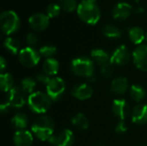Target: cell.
<instances>
[{
	"mask_svg": "<svg viewBox=\"0 0 147 146\" xmlns=\"http://www.w3.org/2000/svg\"><path fill=\"white\" fill-rule=\"evenodd\" d=\"M28 24L34 31H43L49 25V17L44 13H36L32 15L28 19Z\"/></svg>",
	"mask_w": 147,
	"mask_h": 146,
	"instance_id": "8fae6325",
	"label": "cell"
},
{
	"mask_svg": "<svg viewBox=\"0 0 147 146\" xmlns=\"http://www.w3.org/2000/svg\"><path fill=\"white\" fill-rule=\"evenodd\" d=\"M56 52H57V48L52 45H45L39 49V53L40 54V56L47 59L52 58L53 55L56 54Z\"/></svg>",
	"mask_w": 147,
	"mask_h": 146,
	"instance_id": "f546056e",
	"label": "cell"
},
{
	"mask_svg": "<svg viewBox=\"0 0 147 146\" xmlns=\"http://www.w3.org/2000/svg\"><path fill=\"white\" fill-rule=\"evenodd\" d=\"M59 4L65 12H73L78 6L77 0H59Z\"/></svg>",
	"mask_w": 147,
	"mask_h": 146,
	"instance_id": "f1b7e54d",
	"label": "cell"
},
{
	"mask_svg": "<svg viewBox=\"0 0 147 146\" xmlns=\"http://www.w3.org/2000/svg\"><path fill=\"white\" fill-rule=\"evenodd\" d=\"M71 67L75 75L87 77L90 82H94L96 80L94 74V63L91 59L86 57L77 58L72 60Z\"/></svg>",
	"mask_w": 147,
	"mask_h": 146,
	"instance_id": "3957f363",
	"label": "cell"
},
{
	"mask_svg": "<svg viewBox=\"0 0 147 146\" xmlns=\"http://www.w3.org/2000/svg\"><path fill=\"white\" fill-rule=\"evenodd\" d=\"M65 91V83L60 77H53L47 85V94L52 101H58Z\"/></svg>",
	"mask_w": 147,
	"mask_h": 146,
	"instance_id": "52a82bcc",
	"label": "cell"
},
{
	"mask_svg": "<svg viewBox=\"0 0 147 146\" xmlns=\"http://www.w3.org/2000/svg\"><path fill=\"white\" fill-rule=\"evenodd\" d=\"M38 41H39V38H38L36 34H34V33H28L27 34L26 42L28 45V46L33 47L34 46H35L38 43Z\"/></svg>",
	"mask_w": 147,
	"mask_h": 146,
	"instance_id": "d6a6232c",
	"label": "cell"
},
{
	"mask_svg": "<svg viewBox=\"0 0 147 146\" xmlns=\"http://www.w3.org/2000/svg\"><path fill=\"white\" fill-rule=\"evenodd\" d=\"M146 40H147V34H146Z\"/></svg>",
	"mask_w": 147,
	"mask_h": 146,
	"instance_id": "60d3db41",
	"label": "cell"
},
{
	"mask_svg": "<svg viewBox=\"0 0 147 146\" xmlns=\"http://www.w3.org/2000/svg\"><path fill=\"white\" fill-rule=\"evenodd\" d=\"M77 13L78 17L86 24L95 25L101 18V10L96 2L83 0L78 3Z\"/></svg>",
	"mask_w": 147,
	"mask_h": 146,
	"instance_id": "6da1fadb",
	"label": "cell"
},
{
	"mask_svg": "<svg viewBox=\"0 0 147 146\" xmlns=\"http://www.w3.org/2000/svg\"><path fill=\"white\" fill-rule=\"evenodd\" d=\"M96 146H104V145H97Z\"/></svg>",
	"mask_w": 147,
	"mask_h": 146,
	"instance_id": "ab89813d",
	"label": "cell"
},
{
	"mask_svg": "<svg viewBox=\"0 0 147 146\" xmlns=\"http://www.w3.org/2000/svg\"><path fill=\"white\" fill-rule=\"evenodd\" d=\"M91 59L92 61L96 63L99 65H103L110 62V57L107 52L102 49H94L91 51Z\"/></svg>",
	"mask_w": 147,
	"mask_h": 146,
	"instance_id": "d6986e66",
	"label": "cell"
},
{
	"mask_svg": "<svg viewBox=\"0 0 147 146\" xmlns=\"http://www.w3.org/2000/svg\"><path fill=\"white\" fill-rule=\"evenodd\" d=\"M130 95L133 100H134L137 102H140L144 100L146 96V90L142 86L138 84H134L131 86Z\"/></svg>",
	"mask_w": 147,
	"mask_h": 146,
	"instance_id": "4316f807",
	"label": "cell"
},
{
	"mask_svg": "<svg viewBox=\"0 0 147 146\" xmlns=\"http://www.w3.org/2000/svg\"><path fill=\"white\" fill-rule=\"evenodd\" d=\"M90 1H94V2H96V0H90Z\"/></svg>",
	"mask_w": 147,
	"mask_h": 146,
	"instance_id": "b9f144b4",
	"label": "cell"
},
{
	"mask_svg": "<svg viewBox=\"0 0 147 146\" xmlns=\"http://www.w3.org/2000/svg\"><path fill=\"white\" fill-rule=\"evenodd\" d=\"M132 120L137 125H144L147 122V105L138 104L132 111Z\"/></svg>",
	"mask_w": 147,
	"mask_h": 146,
	"instance_id": "2e32d148",
	"label": "cell"
},
{
	"mask_svg": "<svg viewBox=\"0 0 147 146\" xmlns=\"http://www.w3.org/2000/svg\"><path fill=\"white\" fill-rule=\"evenodd\" d=\"M14 79L11 74L4 73L0 76V87L3 92H9L14 88Z\"/></svg>",
	"mask_w": 147,
	"mask_h": 146,
	"instance_id": "d4e9b609",
	"label": "cell"
},
{
	"mask_svg": "<svg viewBox=\"0 0 147 146\" xmlns=\"http://www.w3.org/2000/svg\"><path fill=\"white\" fill-rule=\"evenodd\" d=\"M10 107H12V106H11L10 102H9L8 98H7V99H5V100L1 103V105H0V110H1V113H2V114H7V113L9 112V110Z\"/></svg>",
	"mask_w": 147,
	"mask_h": 146,
	"instance_id": "d590c367",
	"label": "cell"
},
{
	"mask_svg": "<svg viewBox=\"0 0 147 146\" xmlns=\"http://www.w3.org/2000/svg\"><path fill=\"white\" fill-rule=\"evenodd\" d=\"M8 100L11 106L16 108H22L28 102V94L21 87H14L8 95Z\"/></svg>",
	"mask_w": 147,
	"mask_h": 146,
	"instance_id": "ba28073f",
	"label": "cell"
},
{
	"mask_svg": "<svg viewBox=\"0 0 147 146\" xmlns=\"http://www.w3.org/2000/svg\"><path fill=\"white\" fill-rule=\"evenodd\" d=\"M127 131V126L124 120H121L115 126V132L118 134H124Z\"/></svg>",
	"mask_w": 147,
	"mask_h": 146,
	"instance_id": "e575fe53",
	"label": "cell"
},
{
	"mask_svg": "<svg viewBox=\"0 0 147 146\" xmlns=\"http://www.w3.org/2000/svg\"><path fill=\"white\" fill-rule=\"evenodd\" d=\"M36 87V82L34 78L27 77L22 80L21 83V88L28 94L31 95L34 93V90Z\"/></svg>",
	"mask_w": 147,
	"mask_h": 146,
	"instance_id": "83f0119b",
	"label": "cell"
},
{
	"mask_svg": "<svg viewBox=\"0 0 147 146\" xmlns=\"http://www.w3.org/2000/svg\"><path fill=\"white\" fill-rule=\"evenodd\" d=\"M102 34L109 39H118L121 36V29L112 24H106L102 28Z\"/></svg>",
	"mask_w": 147,
	"mask_h": 146,
	"instance_id": "484cf974",
	"label": "cell"
},
{
	"mask_svg": "<svg viewBox=\"0 0 147 146\" xmlns=\"http://www.w3.org/2000/svg\"><path fill=\"white\" fill-rule=\"evenodd\" d=\"M59 69V64L57 59L53 58L47 59L43 63V70L48 76H54L58 73Z\"/></svg>",
	"mask_w": 147,
	"mask_h": 146,
	"instance_id": "44dd1931",
	"label": "cell"
},
{
	"mask_svg": "<svg viewBox=\"0 0 147 146\" xmlns=\"http://www.w3.org/2000/svg\"><path fill=\"white\" fill-rule=\"evenodd\" d=\"M113 113L121 120H125L129 114V106L124 99H115L113 102Z\"/></svg>",
	"mask_w": 147,
	"mask_h": 146,
	"instance_id": "9a60e30c",
	"label": "cell"
},
{
	"mask_svg": "<svg viewBox=\"0 0 147 146\" xmlns=\"http://www.w3.org/2000/svg\"><path fill=\"white\" fill-rule=\"evenodd\" d=\"M130 60V52L125 45L120 46L110 57V63L114 65H124Z\"/></svg>",
	"mask_w": 147,
	"mask_h": 146,
	"instance_id": "30bf717a",
	"label": "cell"
},
{
	"mask_svg": "<svg viewBox=\"0 0 147 146\" xmlns=\"http://www.w3.org/2000/svg\"><path fill=\"white\" fill-rule=\"evenodd\" d=\"M0 65H1V71H3L6 65H7V63H6V60L4 59L3 57H1L0 59Z\"/></svg>",
	"mask_w": 147,
	"mask_h": 146,
	"instance_id": "8d00e7d4",
	"label": "cell"
},
{
	"mask_svg": "<svg viewBox=\"0 0 147 146\" xmlns=\"http://www.w3.org/2000/svg\"><path fill=\"white\" fill-rule=\"evenodd\" d=\"M129 84L128 81L126 77H116L112 81L111 83V90L115 95H123L128 89Z\"/></svg>",
	"mask_w": 147,
	"mask_h": 146,
	"instance_id": "ac0fdd59",
	"label": "cell"
},
{
	"mask_svg": "<svg viewBox=\"0 0 147 146\" xmlns=\"http://www.w3.org/2000/svg\"><path fill=\"white\" fill-rule=\"evenodd\" d=\"M132 12L133 8L128 3L120 2L114 6L112 9V15L115 20L124 21L130 16Z\"/></svg>",
	"mask_w": 147,
	"mask_h": 146,
	"instance_id": "4fadbf2b",
	"label": "cell"
},
{
	"mask_svg": "<svg viewBox=\"0 0 147 146\" xmlns=\"http://www.w3.org/2000/svg\"><path fill=\"white\" fill-rule=\"evenodd\" d=\"M61 12V7L58 3H50L47 7V15L49 18L57 17Z\"/></svg>",
	"mask_w": 147,
	"mask_h": 146,
	"instance_id": "4dcf8cb0",
	"label": "cell"
},
{
	"mask_svg": "<svg viewBox=\"0 0 147 146\" xmlns=\"http://www.w3.org/2000/svg\"><path fill=\"white\" fill-rule=\"evenodd\" d=\"M51 79H52V78H50V77H49L47 74H46L45 72H44V73H39V74L36 76V80H37L39 83H41L46 84V85L48 84V83L50 82Z\"/></svg>",
	"mask_w": 147,
	"mask_h": 146,
	"instance_id": "836d02e7",
	"label": "cell"
},
{
	"mask_svg": "<svg viewBox=\"0 0 147 146\" xmlns=\"http://www.w3.org/2000/svg\"><path fill=\"white\" fill-rule=\"evenodd\" d=\"M130 40L136 45H140L146 39L144 30L140 27H133L128 31Z\"/></svg>",
	"mask_w": 147,
	"mask_h": 146,
	"instance_id": "7402d4cb",
	"label": "cell"
},
{
	"mask_svg": "<svg viewBox=\"0 0 147 146\" xmlns=\"http://www.w3.org/2000/svg\"><path fill=\"white\" fill-rule=\"evenodd\" d=\"M74 140L73 133L68 129H65L57 134H53L48 141L54 146H72Z\"/></svg>",
	"mask_w": 147,
	"mask_h": 146,
	"instance_id": "9c48e42d",
	"label": "cell"
},
{
	"mask_svg": "<svg viewBox=\"0 0 147 146\" xmlns=\"http://www.w3.org/2000/svg\"><path fill=\"white\" fill-rule=\"evenodd\" d=\"M145 12V9L143 7H140L139 6L137 9H136V13H139V14H141V13H144Z\"/></svg>",
	"mask_w": 147,
	"mask_h": 146,
	"instance_id": "74e56055",
	"label": "cell"
},
{
	"mask_svg": "<svg viewBox=\"0 0 147 146\" xmlns=\"http://www.w3.org/2000/svg\"><path fill=\"white\" fill-rule=\"evenodd\" d=\"M133 59L138 69L147 71V45H140L134 51Z\"/></svg>",
	"mask_w": 147,
	"mask_h": 146,
	"instance_id": "7c38bea8",
	"label": "cell"
},
{
	"mask_svg": "<svg viewBox=\"0 0 147 146\" xmlns=\"http://www.w3.org/2000/svg\"><path fill=\"white\" fill-rule=\"evenodd\" d=\"M134 1L135 3H138V2H140V0H134Z\"/></svg>",
	"mask_w": 147,
	"mask_h": 146,
	"instance_id": "f35d334b",
	"label": "cell"
},
{
	"mask_svg": "<svg viewBox=\"0 0 147 146\" xmlns=\"http://www.w3.org/2000/svg\"><path fill=\"white\" fill-rule=\"evenodd\" d=\"M31 129L38 139L41 141H48L53 135L54 122L48 116H40L34 120Z\"/></svg>",
	"mask_w": 147,
	"mask_h": 146,
	"instance_id": "7a4b0ae2",
	"label": "cell"
},
{
	"mask_svg": "<svg viewBox=\"0 0 147 146\" xmlns=\"http://www.w3.org/2000/svg\"><path fill=\"white\" fill-rule=\"evenodd\" d=\"M113 73H114V65L111 64L110 62L101 66V74L104 77L106 78L110 77L113 75Z\"/></svg>",
	"mask_w": 147,
	"mask_h": 146,
	"instance_id": "1f68e13d",
	"label": "cell"
},
{
	"mask_svg": "<svg viewBox=\"0 0 147 146\" xmlns=\"http://www.w3.org/2000/svg\"><path fill=\"white\" fill-rule=\"evenodd\" d=\"M28 123V116L23 113H16L11 119V125L18 131L24 130Z\"/></svg>",
	"mask_w": 147,
	"mask_h": 146,
	"instance_id": "ffe728a7",
	"label": "cell"
},
{
	"mask_svg": "<svg viewBox=\"0 0 147 146\" xmlns=\"http://www.w3.org/2000/svg\"><path fill=\"white\" fill-rule=\"evenodd\" d=\"M0 25L3 33L6 35H9L19 29L20 19L15 11L6 10L0 15Z\"/></svg>",
	"mask_w": 147,
	"mask_h": 146,
	"instance_id": "5b68a950",
	"label": "cell"
},
{
	"mask_svg": "<svg viewBox=\"0 0 147 146\" xmlns=\"http://www.w3.org/2000/svg\"><path fill=\"white\" fill-rule=\"evenodd\" d=\"M71 123L75 127L79 130H86L90 126L87 117L81 113H78L73 116V118L71 119Z\"/></svg>",
	"mask_w": 147,
	"mask_h": 146,
	"instance_id": "603a6c76",
	"label": "cell"
},
{
	"mask_svg": "<svg viewBox=\"0 0 147 146\" xmlns=\"http://www.w3.org/2000/svg\"><path fill=\"white\" fill-rule=\"evenodd\" d=\"M33 143V135L27 130L16 132L14 135V144L16 146H31Z\"/></svg>",
	"mask_w": 147,
	"mask_h": 146,
	"instance_id": "e0dca14e",
	"label": "cell"
},
{
	"mask_svg": "<svg viewBox=\"0 0 147 146\" xmlns=\"http://www.w3.org/2000/svg\"><path fill=\"white\" fill-rule=\"evenodd\" d=\"M51 101L47 94L38 91L28 96V105L32 112L35 114H44L49 109Z\"/></svg>",
	"mask_w": 147,
	"mask_h": 146,
	"instance_id": "277c9868",
	"label": "cell"
},
{
	"mask_svg": "<svg viewBox=\"0 0 147 146\" xmlns=\"http://www.w3.org/2000/svg\"><path fill=\"white\" fill-rule=\"evenodd\" d=\"M4 47L12 54H16L20 52V47H21V43L20 41L13 37H7L4 40L3 42Z\"/></svg>",
	"mask_w": 147,
	"mask_h": 146,
	"instance_id": "cb8c5ba5",
	"label": "cell"
},
{
	"mask_svg": "<svg viewBox=\"0 0 147 146\" xmlns=\"http://www.w3.org/2000/svg\"><path fill=\"white\" fill-rule=\"evenodd\" d=\"M71 95L78 100H87L90 99L93 95L92 88L86 83H80L75 85L71 89Z\"/></svg>",
	"mask_w": 147,
	"mask_h": 146,
	"instance_id": "5bb4252c",
	"label": "cell"
},
{
	"mask_svg": "<svg viewBox=\"0 0 147 146\" xmlns=\"http://www.w3.org/2000/svg\"><path fill=\"white\" fill-rule=\"evenodd\" d=\"M18 59L20 63L26 67H34L38 65L40 59V54L39 51L34 48L28 46L20 51L18 53Z\"/></svg>",
	"mask_w": 147,
	"mask_h": 146,
	"instance_id": "8992f818",
	"label": "cell"
}]
</instances>
